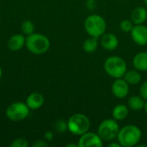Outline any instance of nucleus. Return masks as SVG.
Instances as JSON below:
<instances>
[{"instance_id":"obj_1","label":"nucleus","mask_w":147,"mask_h":147,"mask_svg":"<svg viewBox=\"0 0 147 147\" xmlns=\"http://www.w3.org/2000/svg\"><path fill=\"white\" fill-rule=\"evenodd\" d=\"M142 137L140 128L135 125H127L120 129L117 135V141L122 147L137 146Z\"/></svg>"},{"instance_id":"obj_2","label":"nucleus","mask_w":147,"mask_h":147,"mask_svg":"<svg viewBox=\"0 0 147 147\" xmlns=\"http://www.w3.org/2000/svg\"><path fill=\"white\" fill-rule=\"evenodd\" d=\"M106 28V21L100 15H90L84 21V29L91 37H101L103 34H105Z\"/></svg>"},{"instance_id":"obj_3","label":"nucleus","mask_w":147,"mask_h":147,"mask_svg":"<svg viewBox=\"0 0 147 147\" xmlns=\"http://www.w3.org/2000/svg\"><path fill=\"white\" fill-rule=\"evenodd\" d=\"M25 45L30 53L34 54H42L48 51L50 47V41L47 36L33 33L26 38Z\"/></svg>"},{"instance_id":"obj_4","label":"nucleus","mask_w":147,"mask_h":147,"mask_svg":"<svg viewBox=\"0 0 147 147\" xmlns=\"http://www.w3.org/2000/svg\"><path fill=\"white\" fill-rule=\"evenodd\" d=\"M106 73L113 78H123L127 71V64L125 60L119 56L109 57L103 65Z\"/></svg>"},{"instance_id":"obj_5","label":"nucleus","mask_w":147,"mask_h":147,"mask_svg":"<svg viewBox=\"0 0 147 147\" xmlns=\"http://www.w3.org/2000/svg\"><path fill=\"white\" fill-rule=\"evenodd\" d=\"M68 130L74 135L81 136L89 131L90 127V119L84 114L77 113L70 117L67 121Z\"/></svg>"},{"instance_id":"obj_6","label":"nucleus","mask_w":147,"mask_h":147,"mask_svg":"<svg viewBox=\"0 0 147 147\" xmlns=\"http://www.w3.org/2000/svg\"><path fill=\"white\" fill-rule=\"evenodd\" d=\"M120 127L115 119H106L102 121L97 129V134L103 141L111 142L117 138Z\"/></svg>"},{"instance_id":"obj_7","label":"nucleus","mask_w":147,"mask_h":147,"mask_svg":"<svg viewBox=\"0 0 147 147\" xmlns=\"http://www.w3.org/2000/svg\"><path fill=\"white\" fill-rule=\"evenodd\" d=\"M29 114V108L23 102H14L6 109V116L12 121H21Z\"/></svg>"},{"instance_id":"obj_8","label":"nucleus","mask_w":147,"mask_h":147,"mask_svg":"<svg viewBox=\"0 0 147 147\" xmlns=\"http://www.w3.org/2000/svg\"><path fill=\"white\" fill-rule=\"evenodd\" d=\"M78 145V147H102L103 146V140L98 134L88 131L80 136Z\"/></svg>"},{"instance_id":"obj_9","label":"nucleus","mask_w":147,"mask_h":147,"mask_svg":"<svg viewBox=\"0 0 147 147\" xmlns=\"http://www.w3.org/2000/svg\"><path fill=\"white\" fill-rule=\"evenodd\" d=\"M111 91L116 98L123 99L129 94V84L122 78H115L112 84Z\"/></svg>"},{"instance_id":"obj_10","label":"nucleus","mask_w":147,"mask_h":147,"mask_svg":"<svg viewBox=\"0 0 147 147\" xmlns=\"http://www.w3.org/2000/svg\"><path fill=\"white\" fill-rule=\"evenodd\" d=\"M132 40L139 46H145L147 44V27L143 24L134 26L130 32Z\"/></svg>"},{"instance_id":"obj_11","label":"nucleus","mask_w":147,"mask_h":147,"mask_svg":"<svg viewBox=\"0 0 147 147\" xmlns=\"http://www.w3.org/2000/svg\"><path fill=\"white\" fill-rule=\"evenodd\" d=\"M100 43L105 50L112 51L118 47L119 40L115 34L111 33H107V34H103L101 36Z\"/></svg>"},{"instance_id":"obj_12","label":"nucleus","mask_w":147,"mask_h":147,"mask_svg":"<svg viewBox=\"0 0 147 147\" xmlns=\"http://www.w3.org/2000/svg\"><path fill=\"white\" fill-rule=\"evenodd\" d=\"M44 96L40 93L34 92L28 96L26 104L31 109H38L44 104Z\"/></svg>"},{"instance_id":"obj_13","label":"nucleus","mask_w":147,"mask_h":147,"mask_svg":"<svg viewBox=\"0 0 147 147\" xmlns=\"http://www.w3.org/2000/svg\"><path fill=\"white\" fill-rule=\"evenodd\" d=\"M147 19V10L144 7H137L131 13V21L134 25L143 24Z\"/></svg>"},{"instance_id":"obj_14","label":"nucleus","mask_w":147,"mask_h":147,"mask_svg":"<svg viewBox=\"0 0 147 147\" xmlns=\"http://www.w3.org/2000/svg\"><path fill=\"white\" fill-rule=\"evenodd\" d=\"M134 67L139 71H147V52L138 53L133 59Z\"/></svg>"},{"instance_id":"obj_15","label":"nucleus","mask_w":147,"mask_h":147,"mask_svg":"<svg viewBox=\"0 0 147 147\" xmlns=\"http://www.w3.org/2000/svg\"><path fill=\"white\" fill-rule=\"evenodd\" d=\"M26 42V38L22 34H14L8 40V47L11 51L20 50Z\"/></svg>"},{"instance_id":"obj_16","label":"nucleus","mask_w":147,"mask_h":147,"mask_svg":"<svg viewBox=\"0 0 147 147\" xmlns=\"http://www.w3.org/2000/svg\"><path fill=\"white\" fill-rule=\"evenodd\" d=\"M128 113H129L128 108L126 105H124V104H117L113 109L112 116H113V119H115L117 121H123L127 117Z\"/></svg>"},{"instance_id":"obj_17","label":"nucleus","mask_w":147,"mask_h":147,"mask_svg":"<svg viewBox=\"0 0 147 147\" xmlns=\"http://www.w3.org/2000/svg\"><path fill=\"white\" fill-rule=\"evenodd\" d=\"M123 78L127 81L129 85H137L141 81V75L138 70H130L127 71Z\"/></svg>"},{"instance_id":"obj_18","label":"nucleus","mask_w":147,"mask_h":147,"mask_svg":"<svg viewBox=\"0 0 147 147\" xmlns=\"http://www.w3.org/2000/svg\"><path fill=\"white\" fill-rule=\"evenodd\" d=\"M145 103H146L145 100L140 96H133L127 101L128 107L135 111L143 109L145 107Z\"/></svg>"},{"instance_id":"obj_19","label":"nucleus","mask_w":147,"mask_h":147,"mask_svg":"<svg viewBox=\"0 0 147 147\" xmlns=\"http://www.w3.org/2000/svg\"><path fill=\"white\" fill-rule=\"evenodd\" d=\"M98 47V38L96 37H90L86 39L83 43V49L85 53H94Z\"/></svg>"},{"instance_id":"obj_20","label":"nucleus","mask_w":147,"mask_h":147,"mask_svg":"<svg viewBox=\"0 0 147 147\" xmlns=\"http://www.w3.org/2000/svg\"><path fill=\"white\" fill-rule=\"evenodd\" d=\"M34 26L33 24V22L29 20H25L22 22V31L23 32L24 34L26 35H29L31 34L34 33Z\"/></svg>"},{"instance_id":"obj_21","label":"nucleus","mask_w":147,"mask_h":147,"mask_svg":"<svg viewBox=\"0 0 147 147\" xmlns=\"http://www.w3.org/2000/svg\"><path fill=\"white\" fill-rule=\"evenodd\" d=\"M134 26V22L131 20H127V19L121 21V22L120 23V28L124 33H130Z\"/></svg>"},{"instance_id":"obj_22","label":"nucleus","mask_w":147,"mask_h":147,"mask_svg":"<svg viewBox=\"0 0 147 147\" xmlns=\"http://www.w3.org/2000/svg\"><path fill=\"white\" fill-rule=\"evenodd\" d=\"M54 128L59 133H64L68 129L67 122H65L64 120H58L54 124Z\"/></svg>"},{"instance_id":"obj_23","label":"nucleus","mask_w":147,"mask_h":147,"mask_svg":"<svg viewBox=\"0 0 147 147\" xmlns=\"http://www.w3.org/2000/svg\"><path fill=\"white\" fill-rule=\"evenodd\" d=\"M11 147H28V141L23 139V138H19V139H16L15 140L11 145H10Z\"/></svg>"},{"instance_id":"obj_24","label":"nucleus","mask_w":147,"mask_h":147,"mask_svg":"<svg viewBox=\"0 0 147 147\" xmlns=\"http://www.w3.org/2000/svg\"><path fill=\"white\" fill-rule=\"evenodd\" d=\"M140 96L144 99L147 100V82L143 83L140 87Z\"/></svg>"},{"instance_id":"obj_25","label":"nucleus","mask_w":147,"mask_h":147,"mask_svg":"<svg viewBox=\"0 0 147 147\" xmlns=\"http://www.w3.org/2000/svg\"><path fill=\"white\" fill-rule=\"evenodd\" d=\"M85 6L89 10H94L96 8V0H87Z\"/></svg>"},{"instance_id":"obj_26","label":"nucleus","mask_w":147,"mask_h":147,"mask_svg":"<svg viewBox=\"0 0 147 147\" xmlns=\"http://www.w3.org/2000/svg\"><path fill=\"white\" fill-rule=\"evenodd\" d=\"M33 147H47V143H46L43 140H37L34 143H33L32 145Z\"/></svg>"},{"instance_id":"obj_27","label":"nucleus","mask_w":147,"mask_h":147,"mask_svg":"<svg viewBox=\"0 0 147 147\" xmlns=\"http://www.w3.org/2000/svg\"><path fill=\"white\" fill-rule=\"evenodd\" d=\"M53 134L51 132H47V133H46V134H45V139L47 140H51L53 139Z\"/></svg>"},{"instance_id":"obj_28","label":"nucleus","mask_w":147,"mask_h":147,"mask_svg":"<svg viewBox=\"0 0 147 147\" xmlns=\"http://www.w3.org/2000/svg\"><path fill=\"white\" fill-rule=\"evenodd\" d=\"M121 144L117 141L116 143L115 142H112L111 141V143H109V147H121Z\"/></svg>"},{"instance_id":"obj_29","label":"nucleus","mask_w":147,"mask_h":147,"mask_svg":"<svg viewBox=\"0 0 147 147\" xmlns=\"http://www.w3.org/2000/svg\"><path fill=\"white\" fill-rule=\"evenodd\" d=\"M66 147H78V145H74V144H68V145H66Z\"/></svg>"},{"instance_id":"obj_30","label":"nucleus","mask_w":147,"mask_h":147,"mask_svg":"<svg viewBox=\"0 0 147 147\" xmlns=\"http://www.w3.org/2000/svg\"><path fill=\"white\" fill-rule=\"evenodd\" d=\"M144 109H145V112H146V115H147V100H146V103H145Z\"/></svg>"},{"instance_id":"obj_31","label":"nucleus","mask_w":147,"mask_h":147,"mask_svg":"<svg viewBox=\"0 0 147 147\" xmlns=\"http://www.w3.org/2000/svg\"><path fill=\"white\" fill-rule=\"evenodd\" d=\"M1 77H2V69L0 67V78H1Z\"/></svg>"},{"instance_id":"obj_32","label":"nucleus","mask_w":147,"mask_h":147,"mask_svg":"<svg viewBox=\"0 0 147 147\" xmlns=\"http://www.w3.org/2000/svg\"><path fill=\"white\" fill-rule=\"evenodd\" d=\"M144 3H145V4L147 6V0H144Z\"/></svg>"}]
</instances>
